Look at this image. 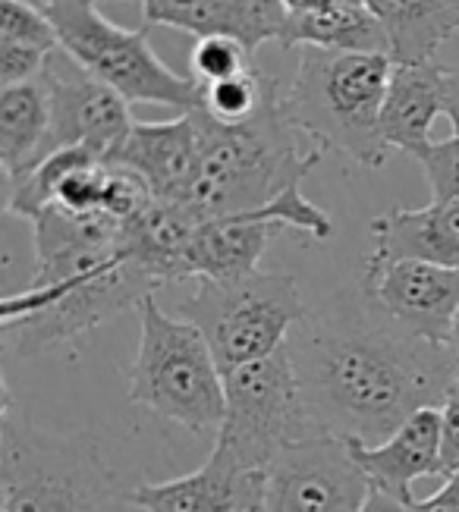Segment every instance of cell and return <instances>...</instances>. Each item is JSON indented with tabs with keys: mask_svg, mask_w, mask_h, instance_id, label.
<instances>
[{
	"mask_svg": "<svg viewBox=\"0 0 459 512\" xmlns=\"http://www.w3.org/2000/svg\"><path fill=\"white\" fill-rule=\"evenodd\" d=\"M387 32L393 63H434L459 32V0H365Z\"/></svg>",
	"mask_w": 459,
	"mask_h": 512,
	"instance_id": "obj_20",
	"label": "cell"
},
{
	"mask_svg": "<svg viewBox=\"0 0 459 512\" xmlns=\"http://www.w3.org/2000/svg\"><path fill=\"white\" fill-rule=\"evenodd\" d=\"M0 44L54 54L60 48V38L41 7L29 4V0H0Z\"/></svg>",
	"mask_w": 459,
	"mask_h": 512,
	"instance_id": "obj_24",
	"label": "cell"
},
{
	"mask_svg": "<svg viewBox=\"0 0 459 512\" xmlns=\"http://www.w3.org/2000/svg\"><path fill=\"white\" fill-rule=\"evenodd\" d=\"M224 390L227 415L214 447L227 450L252 472H271L280 453L324 434L315 425L309 403H305L287 346L268 359L227 371Z\"/></svg>",
	"mask_w": 459,
	"mask_h": 512,
	"instance_id": "obj_9",
	"label": "cell"
},
{
	"mask_svg": "<svg viewBox=\"0 0 459 512\" xmlns=\"http://www.w3.org/2000/svg\"><path fill=\"white\" fill-rule=\"evenodd\" d=\"M51 132V95L45 79L0 88V167L7 183L26 176L41 158Z\"/></svg>",
	"mask_w": 459,
	"mask_h": 512,
	"instance_id": "obj_21",
	"label": "cell"
},
{
	"mask_svg": "<svg viewBox=\"0 0 459 512\" xmlns=\"http://www.w3.org/2000/svg\"><path fill=\"white\" fill-rule=\"evenodd\" d=\"M192 117L199 158L177 205L202 220L271 208L302 186L324 154L318 145L302 148V132L283 114L280 95L246 123H221L205 107Z\"/></svg>",
	"mask_w": 459,
	"mask_h": 512,
	"instance_id": "obj_3",
	"label": "cell"
},
{
	"mask_svg": "<svg viewBox=\"0 0 459 512\" xmlns=\"http://www.w3.org/2000/svg\"><path fill=\"white\" fill-rule=\"evenodd\" d=\"M412 512H459V469L447 475L425 500H412Z\"/></svg>",
	"mask_w": 459,
	"mask_h": 512,
	"instance_id": "obj_28",
	"label": "cell"
},
{
	"mask_svg": "<svg viewBox=\"0 0 459 512\" xmlns=\"http://www.w3.org/2000/svg\"><path fill=\"white\" fill-rule=\"evenodd\" d=\"M252 57L255 54L239 38H230V35L195 38V48L189 57L192 79L202 88L214 85V82H224V79H233L239 73L252 70Z\"/></svg>",
	"mask_w": 459,
	"mask_h": 512,
	"instance_id": "obj_23",
	"label": "cell"
},
{
	"mask_svg": "<svg viewBox=\"0 0 459 512\" xmlns=\"http://www.w3.org/2000/svg\"><path fill=\"white\" fill-rule=\"evenodd\" d=\"M327 4H337V0H283L287 13H302V10H315V7H327Z\"/></svg>",
	"mask_w": 459,
	"mask_h": 512,
	"instance_id": "obj_31",
	"label": "cell"
},
{
	"mask_svg": "<svg viewBox=\"0 0 459 512\" xmlns=\"http://www.w3.org/2000/svg\"><path fill=\"white\" fill-rule=\"evenodd\" d=\"M280 48L390 54V41L378 16L371 13L365 0H337V4H327V7L290 13Z\"/></svg>",
	"mask_w": 459,
	"mask_h": 512,
	"instance_id": "obj_19",
	"label": "cell"
},
{
	"mask_svg": "<svg viewBox=\"0 0 459 512\" xmlns=\"http://www.w3.org/2000/svg\"><path fill=\"white\" fill-rule=\"evenodd\" d=\"M41 79L51 95V132L45 142V158L60 148H85L111 161L136 126L129 114V101L120 98L111 85L95 79L63 48L48 57Z\"/></svg>",
	"mask_w": 459,
	"mask_h": 512,
	"instance_id": "obj_10",
	"label": "cell"
},
{
	"mask_svg": "<svg viewBox=\"0 0 459 512\" xmlns=\"http://www.w3.org/2000/svg\"><path fill=\"white\" fill-rule=\"evenodd\" d=\"M419 164L431 186V202H459V132L444 142H431Z\"/></svg>",
	"mask_w": 459,
	"mask_h": 512,
	"instance_id": "obj_25",
	"label": "cell"
},
{
	"mask_svg": "<svg viewBox=\"0 0 459 512\" xmlns=\"http://www.w3.org/2000/svg\"><path fill=\"white\" fill-rule=\"evenodd\" d=\"M268 472H252L227 450L214 447L199 472L139 484L126 491V503L145 512H261Z\"/></svg>",
	"mask_w": 459,
	"mask_h": 512,
	"instance_id": "obj_13",
	"label": "cell"
},
{
	"mask_svg": "<svg viewBox=\"0 0 459 512\" xmlns=\"http://www.w3.org/2000/svg\"><path fill=\"white\" fill-rule=\"evenodd\" d=\"M447 349L459 359V308H456V315H453V324H450V333H447Z\"/></svg>",
	"mask_w": 459,
	"mask_h": 512,
	"instance_id": "obj_32",
	"label": "cell"
},
{
	"mask_svg": "<svg viewBox=\"0 0 459 512\" xmlns=\"http://www.w3.org/2000/svg\"><path fill=\"white\" fill-rule=\"evenodd\" d=\"M362 293L415 337L447 346L459 308V267L428 261H368Z\"/></svg>",
	"mask_w": 459,
	"mask_h": 512,
	"instance_id": "obj_12",
	"label": "cell"
},
{
	"mask_svg": "<svg viewBox=\"0 0 459 512\" xmlns=\"http://www.w3.org/2000/svg\"><path fill=\"white\" fill-rule=\"evenodd\" d=\"M441 421H444V478H447L459 469V374L441 403Z\"/></svg>",
	"mask_w": 459,
	"mask_h": 512,
	"instance_id": "obj_27",
	"label": "cell"
},
{
	"mask_svg": "<svg viewBox=\"0 0 459 512\" xmlns=\"http://www.w3.org/2000/svg\"><path fill=\"white\" fill-rule=\"evenodd\" d=\"M349 456L365 472L375 491L412 506V481L444 478V421L441 406H428L409 415L403 425L381 443L343 440Z\"/></svg>",
	"mask_w": 459,
	"mask_h": 512,
	"instance_id": "obj_14",
	"label": "cell"
},
{
	"mask_svg": "<svg viewBox=\"0 0 459 512\" xmlns=\"http://www.w3.org/2000/svg\"><path fill=\"white\" fill-rule=\"evenodd\" d=\"M368 491L346 443L321 434L274 459L261 512H362Z\"/></svg>",
	"mask_w": 459,
	"mask_h": 512,
	"instance_id": "obj_11",
	"label": "cell"
},
{
	"mask_svg": "<svg viewBox=\"0 0 459 512\" xmlns=\"http://www.w3.org/2000/svg\"><path fill=\"white\" fill-rule=\"evenodd\" d=\"M142 26H167L195 38L230 35L255 54L261 44L283 38L287 7L283 0H139Z\"/></svg>",
	"mask_w": 459,
	"mask_h": 512,
	"instance_id": "obj_15",
	"label": "cell"
},
{
	"mask_svg": "<svg viewBox=\"0 0 459 512\" xmlns=\"http://www.w3.org/2000/svg\"><path fill=\"white\" fill-rule=\"evenodd\" d=\"M362 512H412V506L403 503V500H397V497H387V494H381V491H375V487H371Z\"/></svg>",
	"mask_w": 459,
	"mask_h": 512,
	"instance_id": "obj_29",
	"label": "cell"
},
{
	"mask_svg": "<svg viewBox=\"0 0 459 512\" xmlns=\"http://www.w3.org/2000/svg\"><path fill=\"white\" fill-rule=\"evenodd\" d=\"M41 10L54 22L60 48L129 104H164L183 114L205 107V88L151 51L145 26H117L95 0H41Z\"/></svg>",
	"mask_w": 459,
	"mask_h": 512,
	"instance_id": "obj_7",
	"label": "cell"
},
{
	"mask_svg": "<svg viewBox=\"0 0 459 512\" xmlns=\"http://www.w3.org/2000/svg\"><path fill=\"white\" fill-rule=\"evenodd\" d=\"M287 349L315 425L340 440H387L409 415L441 406L459 374L444 343L415 337L365 293L353 308L305 315Z\"/></svg>",
	"mask_w": 459,
	"mask_h": 512,
	"instance_id": "obj_1",
	"label": "cell"
},
{
	"mask_svg": "<svg viewBox=\"0 0 459 512\" xmlns=\"http://www.w3.org/2000/svg\"><path fill=\"white\" fill-rule=\"evenodd\" d=\"M444 114L450 117L453 123V132H459V73H447V107Z\"/></svg>",
	"mask_w": 459,
	"mask_h": 512,
	"instance_id": "obj_30",
	"label": "cell"
},
{
	"mask_svg": "<svg viewBox=\"0 0 459 512\" xmlns=\"http://www.w3.org/2000/svg\"><path fill=\"white\" fill-rule=\"evenodd\" d=\"M277 98V82L252 66L233 79L205 85V110L221 123H246Z\"/></svg>",
	"mask_w": 459,
	"mask_h": 512,
	"instance_id": "obj_22",
	"label": "cell"
},
{
	"mask_svg": "<svg viewBox=\"0 0 459 512\" xmlns=\"http://www.w3.org/2000/svg\"><path fill=\"white\" fill-rule=\"evenodd\" d=\"M35 277L4 299V349L38 355L139 308L161 286L129 255L123 220L51 205L32 220Z\"/></svg>",
	"mask_w": 459,
	"mask_h": 512,
	"instance_id": "obj_2",
	"label": "cell"
},
{
	"mask_svg": "<svg viewBox=\"0 0 459 512\" xmlns=\"http://www.w3.org/2000/svg\"><path fill=\"white\" fill-rule=\"evenodd\" d=\"M180 315L205 333L221 371L268 359L290 343V333L309 315L290 274H249L239 280H199L183 299Z\"/></svg>",
	"mask_w": 459,
	"mask_h": 512,
	"instance_id": "obj_8",
	"label": "cell"
},
{
	"mask_svg": "<svg viewBox=\"0 0 459 512\" xmlns=\"http://www.w3.org/2000/svg\"><path fill=\"white\" fill-rule=\"evenodd\" d=\"M139 352L129 368V403L145 406L192 434L221 431L227 415L224 371L205 333L155 302L139 305Z\"/></svg>",
	"mask_w": 459,
	"mask_h": 512,
	"instance_id": "obj_6",
	"label": "cell"
},
{
	"mask_svg": "<svg viewBox=\"0 0 459 512\" xmlns=\"http://www.w3.org/2000/svg\"><path fill=\"white\" fill-rule=\"evenodd\" d=\"M126 491L85 434H51L0 409V512H120Z\"/></svg>",
	"mask_w": 459,
	"mask_h": 512,
	"instance_id": "obj_5",
	"label": "cell"
},
{
	"mask_svg": "<svg viewBox=\"0 0 459 512\" xmlns=\"http://www.w3.org/2000/svg\"><path fill=\"white\" fill-rule=\"evenodd\" d=\"M48 57L51 54H45V51L16 48V44H0V88L38 79L41 70H45Z\"/></svg>",
	"mask_w": 459,
	"mask_h": 512,
	"instance_id": "obj_26",
	"label": "cell"
},
{
	"mask_svg": "<svg viewBox=\"0 0 459 512\" xmlns=\"http://www.w3.org/2000/svg\"><path fill=\"white\" fill-rule=\"evenodd\" d=\"M368 261H428L459 267V202L397 208L371 220Z\"/></svg>",
	"mask_w": 459,
	"mask_h": 512,
	"instance_id": "obj_18",
	"label": "cell"
},
{
	"mask_svg": "<svg viewBox=\"0 0 459 512\" xmlns=\"http://www.w3.org/2000/svg\"><path fill=\"white\" fill-rule=\"evenodd\" d=\"M95 4H114V0H95Z\"/></svg>",
	"mask_w": 459,
	"mask_h": 512,
	"instance_id": "obj_33",
	"label": "cell"
},
{
	"mask_svg": "<svg viewBox=\"0 0 459 512\" xmlns=\"http://www.w3.org/2000/svg\"><path fill=\"white\" fill-rule=\"evenodd\" d=\"M390 73V54L299 48L293 82L280 98L283 114L321 151L375 170L390 154L381 136Z\"/></svg>",
	"mask_w": 459,
	"mask_h": 512,
	"instance_id": "obj_4",
	"label": "cell"
},
{
	"mask_svg": "<svg viewBox=\"0 0 459 512\" xmlns=\"http://www.w3.org/2000/svg\"><path fill=\"white\" fill-rule=\"evenodd\" d=\"M195 158H199V129L189 110L180 120L136 123L111 161L136 170L161 202H177L192 180Z\"/></svg>",
	"mask_w": 459,
	"mask_h": 512,
	"instance_id": "obj_17",
	"label": "cell"
},
{
	"mask_svg": "<svg viewBox=\"0 0 459 512\" xmlns=\"http://www.w3.org/2000/svg\"><path fill=\"white\" fill-rule=\"evenodd\" d=\"M447 107V73L437 63H393L381 110V136L387 148L419 161L434 142V120Z\"/></svg>",
	"mask_w": 459,
	"mask_h": 512,
	"instance_id": "obj_16",
	"label": "cell"
}]
</instances>
